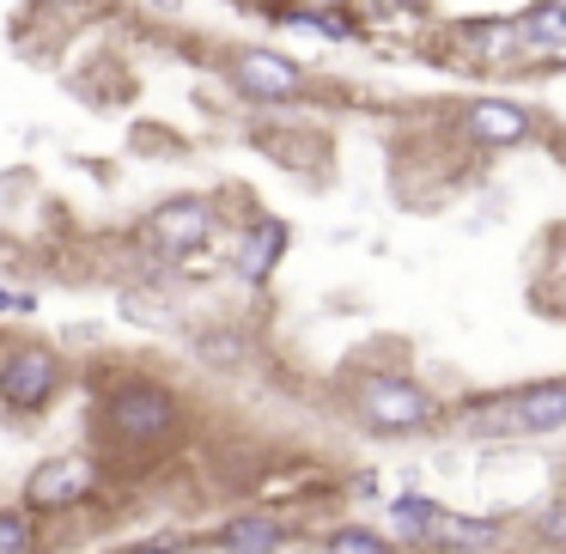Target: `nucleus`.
<instances>
[{"instance_id":"1","label":"nucleus","mask_w":566,"mask_h":554,"mask_svg":"<svg viewBox=\"0 0 566 554\" xmlns=\"http://www.w3.org/2000/svg\"><path fill=\"white\" fill-rule=\"evenodd\" d=\"M359 408H366V420H371V427H384V432H415V427H427V420H432L427 390L408 384V378H384V372L359 384Z\"/></svg>"},{"instance_id":"2","label":"nucleus","mask_w":566,"mask_h":554,"mask_svg":"<svg viewBox=\"0 0 566 554\" xmlns=\"http://www.w3.org/2000/svg\"><path fill=\"white\" fill-rule=\"evenodd\" d=\"M171 415H177L171 396L147 390V384H128V390L111 396V427L123 432V439H140V445L165 439V432H171Z\"/></svg>"},{"instance_id":"3","label":"nucleus","mask_w":566,"mask_h":554,"mask_svg":"<svg viewBox=\"0 0 566 554\" xmlns=\"http://www.w3.org/2000/svg\"><path fill=\"white\" fill-rule=\"evenodd\" d=\"M55 384H62V372H55L50 347H19V354L0 366V396L13 408H43L55 396Z\"/></svg>"},{"instance_id":"4","label":"nucleus","mask_w":566,"mask_h":554,"mask_svg":"<svg viewBox=\"0 0 566 554\" xmlns=\"http://www.w3.org/2000/svg\"><path fill=\"white\" fill-rule=\"evenodd\" d=\"M208 232H213V208H208L201 196L165 201V208L153 213V226H147L153 250H165V257H184V250H196Z\"/></svg>"},{"instance_id":"5","label":"nucleus","mask_w":566,"mask_h":554,"mask_svg":"<svg viewBox=\"0 0 566 554\" xmlns=\"http://www.w3.org/2000/svg\"><path fill=\"white\" fill-rule=\"evenodd\" d=\"M566 420V384H530L500 403V427L512 432H554Z\"/></svg>"},{"instance_id":"6","label":"nucleus","mask_w":566,"mask_h":554,"mask_svg":"<svg viewBox=\"0 0 566 554\" xmlns=\"http://www.w3.org/2000/svg\"><path fill=\"white\" fill-rule=\"evenodd\" d=\"M238 86L250 92V98H298V86H305V74H298V62H286V55H269V50H250L238 55Z\"/></svg>"},{"instance_id":"7","label":"nucleus","mask_w":566,"mask_h":554,"mask_svg":"<svg viewBox=\"0 0 566 554\" xmlns=\"http://www.w3.org/2000/svg\"><path fill=\"white\" fill-rule=\"evenodd\" d=\"M86 488H92V463H80V457H55V463H43L38 475H31L25 500H31V512H62V505H74Z\"/></svg>"},{"instance_id":"8","label":"nucleus","mask_w":566,"mask_h":554,"mask_svg":"<svg viewBox=\"0 0 566 554\" xmlns=\"http://www.w3.org/2000/svg\"><path fill=\"white\" fill-rule=\"evenodd\" d=\"M517 55H530V62L566 55V0H542L536 13L517 19Z\"/></svg>"},{"instance_id":"9","label":"nucleus","mask_w":566,"mask_h":554,"mask_svg":"<svg viewBox=\"0 0 566 554\" xmlns=\"http://www.w3.org/2000/svg\"><path fill=\"white\" fill-rule=\"evenodd\" d=\"M463 128L475 140H500V147H512V140L530 135V116L517 111V104H469L463 111Z\"/></svg>"},{"instance_id":"10","label":"nucleus","mask_w":566,"mask_h":554,"mask_svg":"<svg viewBox=\"0 0 566 554\" xmlns=\"http://www.w3.org/2000/svg\"><path fill=\"white\" fill-rule=\"evenodd\" d=\"M390 518H396V536L402 542H427L444 530V512L432 500H420V493H402V500L390 505Z\"/></svg>"},{"instance_id":"11","label":"nucleus","mask_w":566,"mask_h":554,"mask_svg":"<svg viewBox=\"0 0 566 554\" xmlns=\"http://www.w3.org/2000/svg\"><path fill=\"white\" fill-rule=\"evenodd\" d=\"M220 542L226 548H244V554H262V548H281V524L274 518H232V524L220 530Z\"/></svg>"},{"instance_id":"12","label":"nucleus","mask_w":566,"mask_h":554,"mask_svg":"<svg viewBox=\"0 0 566 554\" xmlns=\"http://www.w3.org/2000/svg\"><path fill=\"white\" fill-rule=\"evenodd\" d=\"M281 244H286V232H281V226H256V232L244 238V257H238V274H244V281H262V274L274 269V257H281Z\"/></svg>"},{"instance_id":"13","label":"nucleus","mask_w":566,"mask_h":554,"mask_svg":"<svg viewBox=\"0 0 566 554\" xmlns=\"http://www.w3.org/2000/svg\"><path fill=\"white\" fill-rule=\"evenodd\" d=\"M463 50L475 62H500V55H517V25H475L463 38Z\"/></svg>"},{"instance_id":"14","label":"nucleus","mask_w":566,"mask_h":554,"mask_svg":"<svg viewBox=\"0 0 566 554\" xmlns=\"http://www.w3.org/2000/svg\"><path fill=\"white\" fill-rule=\"evenodd\" d=\"M196 354L213 359V366H244V342H238L232 330H208V335L196 342Z\"/></svg>"},{"instance_id":"15","label":"nucleus","mask_w":566,"mask_h":554,"mask_svg":"<svg viewBox=\"0 0 566 554\" xmlns=\"http://www.w3.org/2000/svg\"><path fill=\"white\" fill-rule=\"evenodd\" d=\"M329 554H390V542H384L378 530H335Z\"/></svg>"},{"instance_id":"16","label":"nucleus","mask_w":566,"mask_h":554,"mask_svg":"<svg viewBox=\"0 0 566 554\" xmlns=\"http://www.w3.org/2000/svg\"><path fill=\"white\" fill-rule=\"evenodd\" d=\"M31 548V518L0 512V554H25Z\"/></svg>"},{"instance_id":"17","label":"nucleus","mask_w":566,"mask_h":554,"mask_svg":"<svg viewBox=\"0 0 566 554\" xmlns=\"http://www.w3.org/2000/svg\"><path fill=\"white\" fill-rule=\"evenodd\" d=\"M123 317H135V323H147V330H153V323H165L171 311H159L153 299H135V293H128V299H123Z\"/></svg>"},{"instance_id":"18","label":"nucleus","mask_w":566,"mask_h":554,"mask_svg":"<svg viewBox=\"0 0 566 554\" xmlns=\"http://www.w3.org/2000/svg\"><path fill=\"white\" fill-rule=\"evenodd\" d=\"M444 536H451V542H475V548H481V542H493V524H444Z\"/></svg>"},{"instance_id":"19","label":"nucleus","mask_w":566,"mask_h":554,"mask_svg":"<svg viewBox=\"0 0 566 554\" xmlns=\"http://www.w3.org/2000/svg\"><path fill=\"white\" fill-rule=\"evenodd\" d=\"M542 536H566V505H554V512L542 518Z\"/></svg>"},{"instance_id":"20","label":"nucleus","mask_w":566,"mask_h":554,"mask_svg":"<svg viewBox=\"0 0 566 554\" xmlns=\"http://www.w3.org/2000/svg\"><path fill=\"white\" fill-rule=\"evenodd\" d=\"M0 311H31V299H19V293H0Z\"/></svg>"},{"instance_id":"21","label":"nucleus","mask_w":566,"mask_h":554,"mask_svg":"<svg viewBox=\"0 0 566 554\" xmlns=\"http://www.w3.org/2000/svg\"><path fill=\"white\" fill-rule=\"evenodd\" d=\"M305 7H311V13H323V7H342V0H305Z\"/></svg>"}]
</instances>
